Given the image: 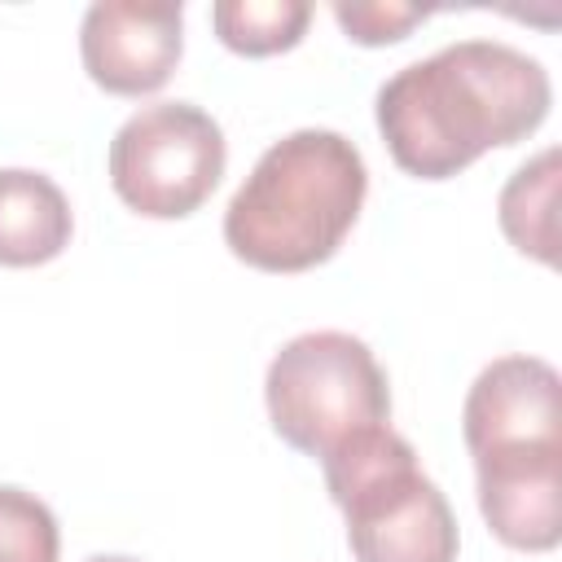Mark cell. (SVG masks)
Returning a JSON list of instances; mask_svg holds the SVG:
<instances>
[{"label":"cell","mask_w":562,"mask_h":562,"mask_svg":"<svg viewBox=\"0 0 562 562\" xmlns=\"http://www.w3.org/2000/svg\"><path fill=\"white\" fill-rule=\"evenodd\" d=\"M184 53L180 0H97L79 22V57L97 88L114 97L158 92Z\"/></svg>","instance_id":"7"},{"label":"cell","mask_w":562,"mask_h":562,"mask_svg":"<svg viewBox=\"0 0 562 562\" xmlns=\"http://www.w3.org/2000/svg\"><path fill=\"white\" fill-rule=\"evenodd\" d=\"M228 145L220 123L189 101L140 105L110 140L114 193L149 220L193 215L220 184Z\"/></svg>","instance_id":"5"},{"label":"cell","mask_w":562,"mask_h":562,"mask_svg":"<svg viewBox=\"0 0 562 562\" xmlns=\"http://www.w3.org/2000/svg\"><path fill=\"white\" fill-rule=\"evenodd\" d=\"M461 435L479 461L562 452V378L540 356H501L479 369L461 404Z\"/></svg>","instance_id":"6"},{"label":"cell","mask_w":562,"mask_h":562,"mask_svg":"<svg viewBox=\"0 0 562 562\" xmlns=\"http://www.w3.org/2000/svg\"><path fill=\"white\" fill-rule=\"evenodd\" d=\"M369 193L360 149L329 127L268 145L224 211L228 250L259 272H307L342 246Z\"/></svg>","instance_id":"2"},{"label":"cell","mask_w":562,"mask_h":562,"mask_svg":"<svg viewBox=\"0 0 562 562\" xmlns=\"http://www.w3.org/2000/svg\"><path fill=\"white\" fill-rule=\"evenodd\" d=\"M88 562H136V558H119V553H101V558H88Z\"/></svg>","instance_id":"14"},{"label":"cell","mask_w":562,"mask_h":562,"mask_svg":"<svg viewBox=\"0 0 562 562\" xmlns=\"http://www.w3.org/2000/svg\"><path fill=\"white\" fill-rule=\"evenodd\" d=\"M479 509L492 536L522 553H549L562 540V457L479 461Z\"/></svg>","instance_id":"8"},{"label":"cell","mask_w":562,"mask_h":562,"mask_svg":"<svg viewBox=\"0 0 562 562\" xmlns=\"http://www.w3.org/2000/svg\"><path fill=\"white\" fill-rule=\"evenodd\" d=\"M558 149H540L505 180L496 202V220L509 246L549 268L558 263Z\"/></svg>","instance_id":"10"},{"label":"cell","mask_w":562,"mask_h":562,"mask_svg":"<svg viewBox=\"0 0 562 562\" xmlns=\"http://www.w3.org/2000/svg\"><path fill=\"white\" fill-rule=\"evenodd\" d=\"M553 105L549 70L505 40H457L378 88V132L400 171L448 180L487 149L527 140Z\"/></svg>","instance_id":"1"},{"label":"cell","mask_w":562,"mask_h":562,"mask_svg":"<svg viewBox=\"0 0 562 562\" xmlns=\"http://www.w3.org/2000/svg\"><path fill=\"white\" fill-rule=\"evenodd\" d=\"M272 430L307 452L329 457L360 430L391 422V386L364 338L347 329H312L290 338L263 378Z\"/></svg>","instance_id":"4"},{"label":"cell","mask_w":562,"mask_h":562,"mask_svg":"<svg viewBox=\"0 0 562 562\" xmlns=\"http://www.w3.org/2000/svg\"><path fill=\"white\" fill-rule=\"evenodd\" d=\"M334 18L338 26L347 31V40L364 44V48H378V44H395L404 40L417 22L430 18V9L422 4H400V0H338L334 4Z\"/></svg>","instance_id":"13"},{"label":"cell","mask_w":562,"mask_h":562,"mask_svg":"<svg viewBox=\"0 0 562 562\" xmlns=\"http://www.w3.org/2000/svg\"><path fill=\"white\" fill-rule=\"evenodd\" d=\"M312 22L307 0H220L211 4V26L224 48L241 57H272L303 40Z\"/></svg>","instance_id":"11"},{"label":"cell","mask_w":562,"mask_h":562,"mask_svg":"<svg viewBox=\"0 0 562 562\" xmlns=\"http://www.w3.org/2000/svg\"><path fill=\"white\" fill-rule=\"evenodd\" d=\"M321 470L356 562H457L452 505L391 422L338 443Z\"/></svg>","instance_id":"3"},{"label":"cell","mask_w":562,"mask_h":562,"mask_svg":"<svg viewBox=\"0 0 562 562\" xmlns=\"http://www.w3.org/2000/svg\"><path fill=\"white\" fill-rule=\"evenodd\" d=\"M61 531L53 509L13 483H0V562H57Z\"/></svg>","instance_id":"12"},{"label":"cell","mask_w":562,"mask_h":562,"mask_svg":"<svg viewBox=\"0 0 562 562\" xmlns=\"http://www.w3.org/2000/svg\"><path fill=\"white\" fill-rule=\"evenodd\" d=\"M75 215L57 180L26 167L0 171V263L35 268L70 246Z\"/></svg>","instance_id":"9"}]
</instances>
